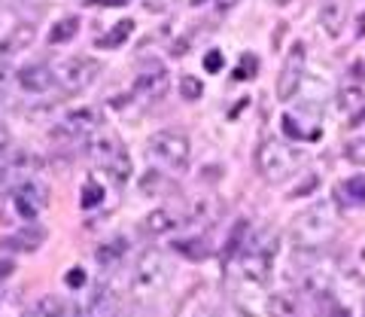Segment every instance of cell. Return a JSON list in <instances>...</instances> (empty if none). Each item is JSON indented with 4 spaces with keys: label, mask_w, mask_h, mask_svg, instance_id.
<instances>
[{
    "label": "cell",
    "mask_w": 365,
    "mask_h": 317,
    "mask_svg": "<svg viewBox=\"0 0 365 317\" xmlns=\"http://www.w3.org/2000/svg\"><path fill=\"white\" fill-rule=\"evenodd\" d=\"M338 229V211L329 201H317V205L304 208L292 223V241L295 247H314L319 251Z\"/></svg>",
    "instance_id": "cell-1"
},
{
    "label": "cell",
    "mask_w": 365,
    "mask_h": 317,
    "mask_svg": "<svg viewBox=\"0 0 365 317\" xmlns=\"http://www.w3.org/2000/svg\"><path fill=\"white\" fill-rule=\"evenodd\" d=\"M177 223H180L177 213H170L168 208H155V211L146 213V220H143V232H146V235H165V232L174 229Z\"/></svg>",
    "instance_id": "cell-16"
},
{
    "label": "cell",
    "mask_w": 365,
    "mask_h": 317,
    "mask_svg": "<svg viewBox=\"0 0 365 317\" xmlns=\"http://www.w3.org/2000/svg\"><path fill=\"white\" fill-rule=\"evenodd\" d=\"M362 122H365V107H362V113H356V116L350 119V126H362Z\"/></svg>",
    "instance_id": "cell-41"
},
{
    "label": "cell",
    "mask_w": 365,
    "mask_h": 317,
    "mask_svg": "<svg viewBox=\"0 0 365 317\" xmlns=\"http://www.w3.org/2000/svg\"><path fill=\"white\" fill-rule=\"evenodd\" d=\"M204 71H207V74H220L222 71V52L220 49H210L207 55H204Z\"/></svg>",
    "instance_id": "cell-31"
},
{
    "label": "cell",
    "mask_w": 365,
    "mask_h": 317,
    "mask_svg": "<svg viewBox=\"0 0 365 317\" xmlns=\"http://www.w3.org/2000/svg\"><path fill=\"white\" fill-rule=\"evenodd\" d=\"M314 189H317V177L311 174V177H307V183H304V186L292 189V198H295V196H304V192H314Z\"/></svg>",
    "instance_id": "cell-36"
},
{
    "label": "cell",
    "mask_w": 365,
    "mask_h": 317,
    "mask_svg": "<svg viewBox=\"0 0 365 317\" xmlns=\"http://www.w3.org/2000/svg\"><path fill=\"white\" fill-rule=\"evenodd\" d=\"M237 4V0H213V6L220 9V13H228V9H232Z\"/></svg>",
    "instance_id": "cell-39"
},
{
    "label": "cell",
    "mask_w": 365,
    "mask_h": 317,
    "mask_svg": "<svg viewBox=\"0 0 365 317\" xmlns=\"http://www.w3.org/2000/svg\"><path fill=\"white\" fill-rule=\"evenodd\" d=\"M86 268H71V271H67V287H71V290H79V287H86Z\"/></svg>",
    "instance_id": "cell-32"
},
{
    "label": "cell",
    "mask_w": 365,
    "mask_h": 317,
    "mask_svg": "<svg viewBox=\"0 0 365 317\" xmlns=\"http://www.w3.org/2000/svg\"><path fill=\"white\" fill-rule=\"evenodd\" d=\"M101 74V61L95 59H67L58 71H55V76H58V83L67 86L71 92H76V89H83V86H91V79H95Z\"/></svg>",
    "instance_id": "cell-10"
},
{
    "label": "cell",
    "mask_w": 365,
    "mask_h": 317,
    "mask_svg": "<svg viewBox=\"0 0 365 317\" xmlns=\"http://www.w3.org/2000/svg\"><path fill=\"white\" fill-rule=\"evenodd\" d=\"M170 278V263L158 247H146L134 263V284L140 290H158Z\"/></svg>",
    "instance_id": "cell-4"
},
{
    "label": "cell",
    "mask_w": 365,
    "mask_h": 317,
    "mask_svg": "<svg viewBox=\"0 0 365 317\" xmlns=\"http://www.w3.org/2000/svg\"><path fill=\"white\" fill-rule=\"evenodd\" d=\"M259 74V59H256V55H241V64H237L235 67V79H250V76H256Z\"/></svg>",
    "instance_id": "cell-29"
},
{
    "label": "cell",
    "mask_w": 365,
    "mask_h": 317,
    "mask_svg": "<svg viewBox=\"0 0 365 317\" xmlns=\"http://www.w3.org/2000/svg\"><path fill=\"white\" fill-rule=\"evenodd\" d=\"M9 150V129H6V122L0 119V156H4Z\"/></svg>",
    "instance_id": "cell-35"
},
{
    "label": "cell",
    "mask_w": 365,
    "mask_h": 317,
    "mask_svg": "<svg viewBox=\"0 0 365 317\" xmlns=\"http://www.w3.org/2000/svg\"><path fill=\"white\" fill-rule=\"evenodd\" d=\"M46 241V229L43 226H25L13 235L0 238V251H13V253H34L37 247Z\"/></svg>",
    "instance_id": "cell-12"
},
{
    "label": "cell",
    "mask_w": 365,
    "mask_h": 317,
    "mask_svg": "<svg viewBox=\"0 0 365 317\" xmlns=\"http://www.w3.org/2000/svg\"><path fill=\"white\" fill-rule=\"evenodd\" d=\"M79 25H83L79 16H67L61 21H55L52 31H49V43H52V46H58V43H71L79 34Z\"/></svg>",
    "instance_id": "cell-20"
},
{
    "label": "cell",
    "mask_w": 365,
    "mask_h": 317,
    "mask_svg": "<svg viewBox=\"0 0 365 317\" xmlns=\"http://www.w3.org/2000/svg\"><path fill=\"white\" fill-rule=\"evenodd\" d=\"M9 79H13V71H9V64H6V61H0V89H6V86H9Z\"/></svg>",
    "instance_id": "cell-37"
},
{
    "label": "cell",
    "mask_w": 365,
    "mask_h": 317,
    "mask_svg": "<svg viewBox=\"0 0 365 317\" xmlns=\"http://www.w3.org/2000/svg\"><path fill=\"white\" fill-rule=\"evenodd\" d=\"M247 235H250V223L237 220L232 235H228V241H225V259H241V247L247 241Z\"/></svg>",
    "instance_id": "cell-21"
},
{
    "label": "cell",
    "mask_w": 365,
    "mask_h": 317,
    "mask_svg": "<svg viewBox=\"0 0 365 317\" xmlns=\"http://www.w3.org/2000/svg\"><path fill=\"white\" fill-rule=\"evenodd\" d=\"M0 302H4V284H0Z\"/></svg>",
    "instance_id": "cell-42"
},
{
    "label": "cell",
    "mask_w": 365,
    "mask_h": 317,
    "mask_svg": "<svg viewBox=\"0 0 365 317\" xmlns=\"http://www.w3.org/2000/svg\"><path fill=\"white\" fill-rule=\"evenodd\" d=\"M101 126V110L98 107H79V110H71L67 116L61 119V126L52 129V138H86V134L98 131Z\"/></svg>",
    "instance_id": "cell-7"
},
{
    "label": "cell",
    "mask_w": 365,
    "mask_h": 317,
    "mask_svg": "<svg viewBox=\"0 0 365 317\" xmlns=\"http://www.w3.org/2000/svg\"><path fill=\"white\" fill-rule=\"evenodd\" d=\"M344 192L350 196V201H353V205H362V201H365V174L350 177L347 183H344Z\"/></svg>",
    "instance_id": "cell-30"
},
{
    "label": "cell",
    "mask_w": 365,
    "mask_h": 317,
    "mask_svg": "<svg viewBox=\"0 0 365 317\" xmlns=\"http://www.w3.org/2000/svg\"><path fill=\"white\" fill-rule=\"evenodd\" d=\"M170 4H174V0H143V6L150 9V13H165Z\"/></svg>",
    "instance_id": "cell-33"
},
{
    "label": "cell",
    "mask_w": 365,
    "mask_h": 317,
    "mask_svg": "<svg viewBox=\"0 0 365 317\" xmlns=\"http://www.w3.org/2000/svg\"><path fill=\"white\" fill-rule=\"evenodd\" d=\"M37 311H40V317H67L71 314V305L61 302L58 296H43L37 302Z\"/></svg>",
    "instance_id": "cell-26"
},
{
    "label": "cell",
    "mask_w": 365,
    "mask_h": 317,
    "mask_svg": "<svg viewBox=\"0 0 365 317\" xmlns=\"http://www.w3.org/2000/svg\"><path fill=\"white\" fill-rule=\"evenodd\" d=\"M189 52V40H177L174 49H170V55H186Z\"/></svg>",
    "instance_id": "cell-38"
},
{
    "label": "cell",
    "mask_w": 365,
    "mask_h": 317,
    "mask_svg": "<svg viewBox=\"0 0 365 317\" xmlns=\"http://www.w3.org/2000/svg\"><path fill=\"white\" fill-rule=\"evenodd\" d=\"M170 180L165 177V174H158V171H146L143 177H140V192L143 196H158V192H168L170 186Z\"/></svg>",
    "instance_id": "cell-24"
},
{
    "label": "cell",
    "mask_w": 365,
    "mask_h": 317,
    "mask_svg": "<svg viewBox=\"0 0 365 317\" xmlns=\"http://www.w3.org/2000/svg\"><path fill=\"white\" fill-rule=\"evenodd\" d=\"M46 198H49V192L40 180L25 177L13 192V208L21 220H37V213L46 208Z\"/></svg>",
    "instance_id": "cell-6"
},
{
    "label": "cell",
    "mask_w": 365,
    "mask_h": 317,
    "mask_svg": "<svg viewBox=\"0 0 365 317\" xmlns=\"http://www.w3.org/2000/svg\"><path fill=\"white\" fill-rule=\"evenodd\" d=\"M304 156L299 150H292L289 144H283L280 138H265L256 150V168L268 183H283L295 171H302Z\"/></svg>",
    "instance_id": "cell-2"
},
{
    "label": "cell",
    "mask_w": 365,
    "mask_h": 317,
    "mask_svg": "<svg viewBox=\"0 0 365 317\" xmlns=\"http://www.w3.org/2000/svg\"><path fill=\"white\" fill-rule=\"evenodd\" d=\"M304 43H292V49L287 55V61L280 67V76H277V98L280 101H292L295 92H299L302 79H304Z\"/></svg>",
    "instance_id": "cell-5"
},
{
    "label": "cell",
    "mask_w": 365,
    "mask_h": 317,
    "mask_svg": "<svg viewBox=\"0 0 365 317\" xmlns=\"http://www.w3.org/2000/svg\"><path fill=\"white\" fill-rule=\"evenodd\" d=\"M295 311V299L289 296V293H277V296L268 299V314L274 317H292Z\"/></svg>",
    "instance_id": "cell-27"
},
{
    "label": "cell",
    "mask_w": 365,
    "mask_h": 317,
    "mask_svg": "<svg viewBox=\"0 0 365 317\" xmlns=\"http://www.w3.org/2000/svg\"><path fill=\"white\" fill-rule=\"evenodd\" d=\"M189 150L192 144L182 131L177 129H165V131H155L150 138V156L158 158V162H165L170 168H186L189 162Z\"/></svg>",
    "instance_id": "cell-3"
},
{
    "label": "cell",
    "mask_w": 365,
    "mask_h": 317,
    "mask_svg": "<svg viewBox=\"0 0 365 317\" xmlns=\"http://www.w3.org/2000/svg\"><path fill=\"white\" fill-rule=\"evenodd\" d=\"M274 253H277V238H271L268 244H262L250 253H241V271L247 275V281L265 284L271 278V268H274Z\"/></svg>",
    "instance_id": "cell-8"
},
{
    "label": "cell",
    "mask_w": 365,
    "mask_h": 317,
    "mask_svg": "<svg viewBox=\"0 0 365 317\" xmlns=\"http://www.w3.org/2000/svg\"><path fill=\"white\" fill-rule=\"evenodd\" d=\"M168 92V71L165 64H143L140 74L134 76V95L146 101V104H153V101L165 98Z\"/></svg>",
    "instance_id": "cell-9"
},
{
    "label": "cell",
    "mask_w": 365,
    "mask_h": 317,
    "mask_svg": "<svg viewBox=\"0 0 365 317\" xmlns=\"http://www.w3.org/2000/svg\"><path fill=\"white\" fill-rule=\"evenodd\" d=\"M180 95L186 98V101H198V98L204 95L201 79H198V76H192V74H186V76L180 79Z\"/></svg>",
    "instance_id": "cell-28"
},
{
    "label": "cell",
    "mask_w": 365,
    "mask_h": 317,
    "mask_svg": "<svg viewBox=\"0 0 365 317\" xmlns=\"http://www.w3.org/2000/svg\"><path fill=\"white\" fill-rule=\"evenodd\" d=\"M125 247H128V241L125 238H113V241H107V244H101L98 247V263L101 266H116L119 259L125 256Z\"/></svg>",
    "instance_id": "cell-22"
},
{
    "label": "cell",
    "mask_w": 365,
    "mask_h": 317,
    "mask_svg": "<svg viewBox=\"0 0 365 317\" xmlns=\"http://www.w3.org/2000/svg\"><path fill=\"white\" fill-rule=\"evenodd\" d=\"M34 40H37V25H31V21H19V25L6 34V40L0 43V49H4V55L9 59V55L25 52Z\"/></svg>",
    "instance_id": "cell-13"
},
{
    "label": "cell",
    "mask_w": 365,
    "mask_h": 317,
    "mask_svg": "<svg viewBox=\"0 0 365 317\" xmlns=\"http://www.w3.org/2000/svg\"><path fill=\"white\" fill-rule=\"evenodd\" d=\"M13 271H16V263H13V259H9V256L0 259V281H6L9 275H13Z\"/></svg>",
    "instance_id": "cell-34"
},
{
    "label": "cell",
    "mask_w": 365,
    "mask_h": 317,
    "mask_svg": "<svg viewBox=\"0 0 365 317\" xmlns=\"http://www.w3.org/2000/svg\"><path fill=\"white\" fill-rule=\"evenodd\" d=\"M344 19H347V16H344V6L335 4V0L319 9V28H323L329 37H338V34L344 31Z\"/></svg>",
    "instance_id": "cell-18"
},
{
    "label": "cell",
    "mask_w": 365,
    "mask_h": 317,
    "mask_svg": "<svg viewBox=\"0 0 365 317\" xmlns=\"http://www.w3.org/2000/svg\"><path fill=\"white\" fill-rule=\"evenodd\" d=\"M101 201H104V186L95 183V180H88L83 186V192H79V205H83V211H95Z\"/></svg>",
    "instance_id": "cell-25"
},
{
    "label": "cell",
    "mask_w": 365,
    "mask_h": 317,
    "mask_svg": "<svg viewBox=\"0 0 365 317\" xmlns=\"http://www.w3.org/2000/svg\"><path fill=\"white\" fill-rule=\"evenodd\" d=\"M174 251L186 256L189 263H201V259L210 256V241L204 235H192V238H182V241H177Z\"/></svg>",
    "instance_id": "cell-17"
},
{
    "label": "cell",
    "mask_w": 365,
    "mask_h": 317,
    "mask_svg": "<svg viewBox=\"0 0 365 317\" xmlns=\"http://www.w3.org/2000/svg\"><path fill=\"white\" fill-rule=\"evenodd\" d=\"M95 4H104V6H122V4H128V0H95Z\"/></svg>",
    "instance_id": "cell-40"
},
{
    "label": "cell",
    "mask_w": 365,
    "mask_h": 317,
    "mask_svg": "<svg viewBox=\"0 0 365 317\" xmlns=\"http://www.w3.org/2000/svg\"><path fill=\"white\" fill-rule=\"evenodd\" d=\"M134 34V19H122V21H116V28H113L107 37H98L95 40V46L98 49H119L125 40H128Z\"/></svg>",
    "instance_id": "cell-19"
},
{
    "label": "cell",
    "mask_w": 365,
    "mask_h": 317,
    "mask_svg": "<svg viewBox=\"0 0 365 317\" xmlns=\"http://www.w3.org/2000/svg\"><path fill=\"white\" fill-rule=\"evenodd\" d=\"M16 83L19 89H25V92H49V89L58 83V76H55V71L49 64H28V67H21V71L16 74Z\"/></svg>",
    "instance_id": "cell-11"
},
{
    "label": "cell",
    "mask_w": 365,
    "mask_h": 317,
    "mask_svg": "<svg viewBox=\"0 0 365 317\" xmlns=\"http://www.w3.org/2000/svg\"><path fill=\"white\" fill-rule=\"evenodd\" d=\"M86 150L107 165L110 158L122 150V144H119V138H116L113 131H91V134H88V141H86Z\"/></svg>",
    "instance_id": "cell-14"
},
{
    "label": "cell",
    "mask_w": 365,
    "mask_h": 317,
    "mask_svg": "<svg viewBox=\"0 0 365 317\" xmlns=\"http://www.w3.org/2000/svg\"><path fill=\"white\" fill-rule=\"evenodd\" d=\"M28 168H34V162H31V156L28 153H16L9 162L4 165V171H0V186H19L21 180H25V171Z\"/></svg>",
    "instance_id": "cell-15"
},
{
    "label": "cell",
    "mask_w": 365,
    "mask_h": 317,
    "mask_svg": "<svg viewBox=\"0 0 365 317\" xmlns=\"http://www.w3.org/2000/svg\"><path fill=\"white\" fill-rule=\"evenodd\" d=\"M131 168H134V165H131L128 153H125V146H122V150H119V153L107 162V171H110L113 177H116V183H125V180L131 177Z\"/></svg>",
    "instance_id": "cell-23"
}]
</instances>
